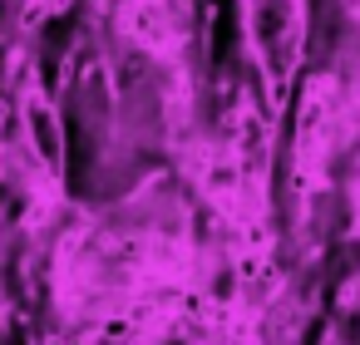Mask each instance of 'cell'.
Masks as SVG:
<instances>
[{
	"label": "cell",
	"instance_id": "obj_1",
	"mask_svg": "<svg viewBox=\"0 0 360 345\" xmlns=\"http://www.w3.org/2000/svg\"><path fill=\"white\" fill-rule=\"evenodd\" d=\"M247 50L266 84H286L306 50V0H242Z\"/></svg>",
	"mask_w": 360,
	"mask_h": 345
}]
</instances>
